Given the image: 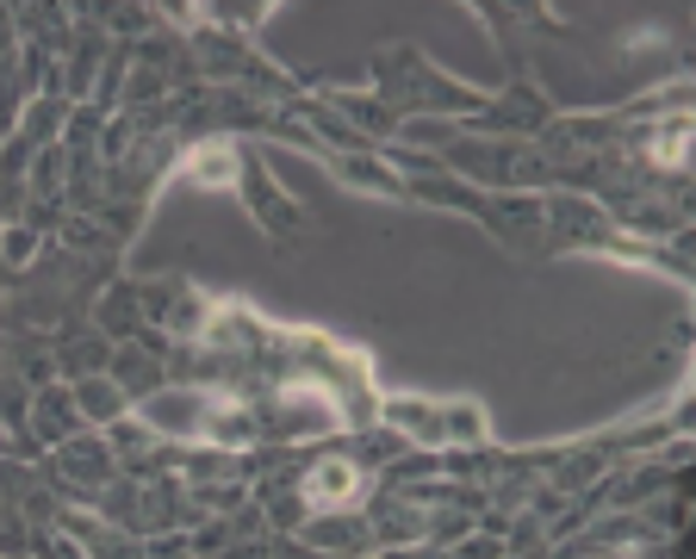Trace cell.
<instances>
[{"label":"cell","instance_id":"3","mask_svg":"<svg viewBox=\"0 0 696 559\" xmlns=\"http://www.w3.org/2000/svg\"><path fill=\"white\" fill-rule=\"evenodd\" d=\"M684 144H691V131L672 125L666 137H659V162H672V169H678V162H684Z\"/></svg>","mask_w":696,"mask_h":559},{"label":"cell","instance_id":"1","mask_svg":"<svg viewBox=\"0 0 696 559\" xmlns=\"http://www.w3.org/2000/svg\"><path fill=\"white\" fill-rule=\"evenodd\" d=\"M355 492H361V473H355L348 460H324V467L304 473V497H311V504H348Z\"/></svg>","mask_w":696,"mask_h":559},{"label":"cell","instance_id":"2","mask_svg":"<svg viewBox=\"0 0 696 559\" xmlns=\"http://www.w3.org/2000/svg\"><path fill=\"white\" fill-rule=\"evenodd\" d=\"M194 174H199V181H217V187H224V181L237 174V169H231V150H224V144L199 150V156H194Z\"/></svg>","mask_w":696,"mask_h":559}]
</instances>
